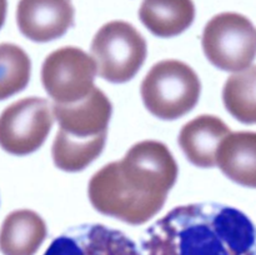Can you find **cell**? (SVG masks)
<instances>
[{
  "mask_svg": "<svg viewBox=\"0 0 256 255\" xmlns=\"http://www.w3.org/2000/svg\"><path fill=\"white\" fill-rule=\"evenodd\" d=\"M139 18L155 36H178L194 22L195 5L192 0H142Z\"/></svg>",
  "mask_w": 256,
  "mask_h": 255,
  "instance_id": "cell-14",
  "label": "cell"
},
{
  "mask_svg": "<svg viewBox=\"0 0 256 255\" xmlns=\"http://www.w3.org/2000/svg\"><path fill=\"white\" fill-rule=\"evenodd\" d=\"M44 255H142L120 230L102 224H80L55 238Z\"/></svg>",
  "mask_w": 256,
  "mask_h": 255,
  "instance_id": "cell-9",
  "label": "cell"
},
{
  "mask_svg": "<svg viewBox=\"0 0 256 255\" xmlns=\"http://www.w3.org/2000/svg\"><path fill=\"white\" fill-rule=\"evenodd\" d=\"M230 132V128L219 116L200 115L182 128L178 142L192 165L212 168L216 165L220 144Z\"/></svg>",
  "mask_w": 256,
  "mask_h": 255,
  "instance_id": "cell-11",
  "label": "cell"
},
{
  "mask_svg": "<svg viewBox=\"0 0 256 255\" xmlns=\"http://www.w3.org/2000/svg\"><path fill=\"white\" fill-rule=\"evenodd\" d=\"M72 0H20L16 22L20 32L35 42L62 38L74 25Z\"/></svg>",
  "mask_w": 256,
  "mask_h": 255,
  "instance_id": "cell-10",
  "label": "cell"
},
{
  "mask_svg": "<svg viewBox=\"0 0 256 255\" xmlns=\"http://www.w3.org/2000/svg\"><path fill=\"white\" fill-rule=\"evenodd\" d=\"M216 165L236 184L256 189V132H230L218 150Z\"/></svg>",
  "mask_w": 256,
  "mask_h": 255,
  "instance_id": "cell-13",
  "label": "cell"
},
{
  "mask_svg": "<svg viewBox=\"0 0 256 255\" xmlns=\"http://www.w3.org/2000/svg\"><path fill=\"white\" fill-rule=\"evenodd\" d=\"M202 45L215 68L242 72L252 66L256 58V29L245 15L222 12L205 25Z\"/></svg>",
  "mask_w": 256,
  "mask_h": 255,
  "instance_id": "cell-6",
  "label": "cell"
},
{
  "mask_svg": "<svg viewBox=\"0 0 256 255\" xmlns=\"http://www.w3.org/2000/svg\"><path fill=\"white\" fill-rule=\"evenodd\" d=\"M140 92L150 114L162 120H175L194 109L202 94V82L190 65L168 59L152 65Z\"/></svg>",
  "mask_w": 256,
  "mask_h": 255,
  "instance_id": "cell-4",
  "label": "cell"
},
{
  "mask_svg": "<svg viewBox=\"0 0 256 255\" xmlns=\"http://www.w3.org/2000/svg\"><path fill=\"white\" fill-rule=\"evenodd\" d=\"M6 10H8V2L6 0H0V29H2V26L5 22Z\"/></svg>",
  "mask_w": 256,
  "mask_h": 255,
  "instance_id": "cell-17",
  "label": "cell"
},
{
  "mask_svg": "<svg viewBox=\"0 0 256 255\" xmlns=\"http://www.w3.org/2000/svg\"><path fill=\"white\" fill-rule=\"evenodd\" d=\"M30 72V58L19 45L0 44V100L24 90L29 84Z\"/></svg>",
  "mask_w": 256,
  "mask_h": 255,
  "instance_id": "cell-16",
  "label": "cell"
},
{
  "mask_svg": "<svg viewBox=\"0 0 256 255\" xmlns=\"http://www.w3.org/2000/svg\"><path fill=\"white\" fill-rule=\"evenodd\" d=\"M142 255H256V226L220 202L180 205L148 228Z\"/></svg>",
  "mask_w": 256,
  "mask_h": 255,
  "instance_id": "cell-2",
  "label": "cell"
},
{
  "mask_svg": "<svg viewBox=\"0 0 256 255\" xmlns=\"http://www.w3.org/2000/svg\"><path fill=\"white\" fill-rule=\"evenodd\" d=\"M179 168L169 148L158 140L132 145L122 160L109 162L88 186L95 210L130 225L149 222L164 206Z\"/></svg>",
  "mask_w": 256,
  "mask_h": 255,
  "instance_id": "cell-1",
  "label": "cell"
},
{
  "mask_svg": "<svg viewBox=\"0 0 256 255\" xmlns=\"http://www.w3.org/2000/svg\"><path fill=\"white\" fill-rule=\"evenodd\" d=\"M222 102L230 115L242 124H256V65L228 78Z\"/></svg>",
  "mask_w": 256,
  "mask_h": 255,
  "instance_id": "cell-15",
  "label": "cell"
},
{
  "mask_svg": "<svg viewBox=\"0 0 256 255\" xmlns=\"http://www.w3.org/2000/svg\"><path fill=\"white\" fill-rule=\"evenodd\" d=\"M52 109L59 122L52 148L54 164L68 172H82L104 150L112 102L95 86L82 100L72 104L54 102Z\"/></svg>",
  "mask_w": 256,
  "mask_h": 255,
  "instance_id": "cell-3",
  "label": "cell"
},
{
  "mask_svg": "<svg viewBox=\"0 0 256 255\" xmlns=\"http://www.w3.org/2000/svg\"><path fill=\"white\" fill-rule=\"evenodd\" d=\"M98 74L94 58L76 46H64L45 58L42 82L45 92L59 104H72L94 90Z\"/></svg>",
  "mask_w": 256,
  "mask_h": 255,
  "instance_id": "cell-7",
  "label": "cell"
},
{
  "mask_svg": "<svg viewBox=\"0 0 256 255\" xmlns=\"http://www.w3.org/2000/svg\"><path fill=\"white\" fill-rule=\"evenodd\" d=\"M92 56L98 74L114 84L132 80L144 65L148 54L144 36L134 25L114 20L102 25L92 42Z\"/></svg>",
  "mask_w": 256,
  "mask_h": 255,
  "instance_id": "cell-5",
  "label": "cell"
},
{
  "mask_svg": "<svg viewBox=\"0 0 256 255\" xmlns=\"http://www.w3.org/2000/svg\"><path fill=\"white\" fill-rule=\"evenodd\" d=\"M52 110L48 100L36 96L10 104L0 114V146L18 156L36 152L52 128Z\"/></svg>",
  "mask_w": 256,
  "mask_h": 255,
  "instance_id": "cell-8",
  "label": "cell"
},
{
  "mask_svg": "<svg viewBox=\"0 0 256 255\" xmlns=\"http://www.w3.org/2000/svg\"><path fill=\"white\" fill-rule=\"evenodd\" d=\"M46 236V224L38 212L15 210L6 215L0 228V252L2 255H35Z\"/></svg>",
  "mask_w": 256,
  "mask_h": 255,
  "instance_id": "cell-12",
  "label": "cell"
}]
</instances>
